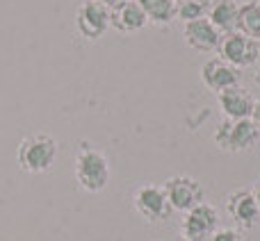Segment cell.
Here are the masks:
<instances>
[{
  "label": "cell",
  "mask_w": 260,
  "mask_h": 241,
  "mask_svg": "<svg viewBox=\"0 0 260 241\" xmlns=\"http://www.w3.org/2000/svg\"><path fill=\"white\" fill-rule=\"evenodd\" d=\"M180 241H187V239H180Z\"/></svg>",
  "instance_id": "cell-24"
},
{
  "label": "cell",
  "mask_w": 260,
  "mask_h": 241,
  "mask_svg": "<svg viewBox=\"0 0 260 241\" xmlns=\"http://www.w3.org/2000/svg\"><path fill=\"white\" fill-rule=\"evenodd\" d=\"M258 66H260V62H258ZM258 80H260V77H258Z\"/></svg>",
  "instance_id": "cell-23"
},
{
  "label": "cell",
  "mask_w": 260,
  "mask_h": 241,
  "mask_svg": "<svg viewBox=\"0 0 260 241\" xmlns=\"http://www.w3.org/2000/svg\"><path fill=\"white\" fill-rule=\"evenodd\" d=\"M238 12L240 5L235 0H212L206 18L221 34H229V32H235V27H238Z\"/></svg>",
  "instance_id": "cell-14"
},
{
  "label": "cell",
  "mask_w": 260,
  "mask_h": 241,
  "mask_svg": "<svg viewBox=\"0 0 260 241\" xmlns=\"http://www.w3.org/2000/svg\"><path fill=\"white\" fill-rule=\"evenodd\" d=\"M57 155H59V146L53 134L37 132L18 143L16 162L18 169L25 171V173H44L55 164Z\"/></svg>",
  "instance_id": "cell-1"
},
{
  "label": "cell",
  "mask_w": 260,
  "mask_h": 241,
  "mask_svg": "<svg viewBox=\"0 0 260 241\" xmlns=\"http://www.w3.org/2000/svg\"><path fill=\"white\" fill-rule=\"evenodd\" d=\"M251 120L260 128V98L256 100V105H253V114H251Z\"/></svg>",
  "instance_id": "cell-20"
},
{
  "label": "cell",
  "mask_w": 260,
  "mask_h": 241,
  "mask_svg": "<svg viewBox=\"0 0 260 241\" xmlns=\"http://www.w3.org/2000/svg\"><path fill=\"white\" fill-rule=\"evenodd\" d=\"M110 27V9L99 0H85L76 12V30L87 41H99Z\"/></svg>",
  "instance_id": "cell-8"
},
{
  "label": "cell",
  "mask_w": 260,
  "mask_h": 241,
  "mask_svg": "<svg viewBox=\"0 0 260 241\" xmlns=\"http://www.w3.org/2000/svg\"><path fill=\"white\" fill-rule=\"evenodd\" d=\"M174 3H178V0H174Z\"/></svg>",
  "instance_id": "cell-25"
},
{
  "label": "cell",
  "mask_w": 260,
  "mask_h": 241,
  "mask_svg": "<svg viewBox=\"0 0 260 241\" xmlns=\"http://www.w3.org/2000/svg\"><path fill=\"white\" fill-rule=\"evenodd\" d=\"M208 241H244V237H242V232L235 228H217L215 234Z\"/></svg>",
  "instance_id": "cell-18"
},
{
  "label": "cell",
  "mask_w": 260,
  "mask_h": 241,
  "mask_svg": "<svg viewBox=\"0 0 260 241\" xmlns=\"http://www.w3.org/2000/svg\"><path fill=\"white\" fill-rule=\"evenodd\" d=\"M217 228H219V214L215 205L208 203H199L197 207L185 212L180 221V234L187 241H208Z\"/></svg>",
  "instance_id": "cell-5"
},
{
  "label": "cell",
  "mask_w": 260,
  "mask_h": 241,
  "mask_svg": "<svg viewBox=\"0 0 260 241\" xmlns=\"http://www.w3.org/2000/svg\"><path fill=\"white\" fill-rule=\"evenodd\" d=\"M215 143L224 152H244L260 141V128L251 118L229 120L224 118L215 130Z\"/></svg>",
  "instance_id": "cell-3"
},
{
  "label": "cell",
  "mask_w": 260,
  "mask_h": 241,
  "mask_svg": "<svg viewBox=\"0 0 260 241\" xmlns=\"http://www.w3.org/2000/svg\"><path fill=\"white\" fill-rule=\"evenodd\" d=\"M146 14L148 23L153 25H169L176 18V3L174 0H137Z\"/></svg>",
  "instance_id": "cell-16"
},
{
  "label": "cell",
  "mask_w": 260,
  "mask_h": 241,
  "mask_svg": "<svg viewBox=\"0 0 260 241\" xmlns=\"http://www.w3.org/2000/svg\"><path fill=\"white\" fill-rule=\"evenodd\" d=\"M235 30L240 34L249 36V39L260 41V5L256 0H249V3L240 5L238 12V27Z\"/></svg>",
  "instance_id": "cell-15"
},
{
  "label": "cell",
  "mask_w": 260,
  "mask_h": 241,
  "mask_svg": "<svg viewBox=\"0 0 260 241\" xmlns=\"http://www.w3.org/2000/svg\"><path fill=\"white\" fill-rule=\"evenodd\" d=\"M217 100H219V109L224 114V118L229 120H242V118H251L253 114V96L249 94L242 87H231V89L217 94Z\"/></svg>",
  "instance_id": "cell-12"
},
{
  "label": "cell",
  "mask_w": 260,
  "mask_h": 241,
  "mask_svg": "<svg viewBox=\"0 0 260 241\" xmlns=\"http://www.w3.org/2000/svg\"><path fill=\"white\" fill-rule=\"evenodd\" d=\"M146 23H148V18L137 0H128L121 7L110 12V25L117 32H121V34H135V32H139Z\"/></svg>",
  "instance_id": "cell-13"
},
{
  "label": "cell",
  "mask_w": 260,
  "mask_h": 241,
  "mask_svg": "<svg viewBox=\"0 0 260 241\" xmlns=\"http://www.w3.org/2000/svg\"><path fill=\"white\" fill-rule=\"evenodd\" d=\"M101 5H103V7H108L110 12H112V9H117V7H121L123 3H128V0H99Z\"/></svg>",
  "instance_id": "cell-19"
},
{
  "label": "cell",
  "mask_w": 260,
  "mask_h": 241,
  "mask_svg": "<svg viewBox=\"0 0 260 241\" xmlns=\"http://www.w3.org/2000/svg\"><path fill=\"white\" fill-rule=\"evenodd\" d=\"M221 32L212 25L208 18H197V21L185 23L183 27V39L189 48L199 50V53H212V50H219L221 44Z\"/></svg>",
  "instance_id": "cell-11"
},
{
  "label": "cell",
  "mask_w": 260,
  "mask_h": 241,
  "mask_svg": "<svg viewBox=\"0 0 260 241\" xmlns=\"http://www.w3.org/2000/svg\"><path fill=\"white\" fill-rule=\"evenodd\" d=\"M133 205L148 223H162L171 216V205L165 196V189L155 184H142L133 193Z\"/></svg>",
  "instance_id": "cell-6"
},
{
  "label": "cell",
  "mask_w": 260,
  "mask_h": 241,
  "mask_svg": "<svg viewBox=\"0 0 260 241\" xmlns=\"http://www.w3.org/2000/svg\"><path fill=\"white\" fill-rule=\"evenodd\" d=\"M251 193H253V198H256V203H258V207H260V180L256 182V187L251 189Z\"/></svg>",
  "instance_id": "cell-21"
},
{
  "label": "cell",
  "mask_w": 260,
  "mask_h": 241,
  "mask_svg": "<svg viewBox=\"0 0 260 241\" xmlns=\"http://www.w3.org/2000/svg\"><path fill=\"white\" fill-rule=\"evenodd\" d=\"M219 55L224 62H229L231 66L240 68V71L247 66H256L260 62V41L240 34L238 30L229 32L221 36Z\"/></svg>",
  "instance_id": "cell-4"
},
{
  "label": "cell",
  "mask_w": 260,
  "mask_h": 241,
  "mask_svg": "<svg viewBox=\"0 0 260 241\" xmlns=\"http://www.w3.org/2000/svg\"><path fill=\"white\" fill-rule=\"evenodd\" d=\"M256 3H258V5H260V0H256Z\"/></svg>",
  "instance_id": "cell-22"
},
{
  "label": "cell",
  "mask_w": 260,
  "mask_h": 241,
  "mask_svg": "<svg viewBox=\"0 0 260 241\" xmlns=\"http://www.w3.org/2000/svg\"><path fill=\"white\" fill-rule=\"evenodd\" d=\"M162 189H165V196L174 212H183L185 214L192 207H197L199 203H203V187L189 175L169 178L162 184Z\"/></svg>",
  "instance_id": "cell-7"
},
{
  "label": "cell",
  "mask_w": 260,
  "mask_h": 241,
  "mask_svg": "<svg viewBox=\"0 0 260 241\" xmlns=\"http://www.w3.org/2000/svg\"><path fill=\"white\" fill-rule=\"evenodd\" d=\"M240 77H242V71L231 66V64L224 62L221 57L208 59V62H203V66H201V82L210 91H217V94L231 89V87H238Z\"/></svg>",
  "instance_id": "cell-10"
},
{
  "label": "cell",
  "mask_w": 260,
  "mask_h": 241,
  "mask_svg": "<svg viewBox=\"0 0 260 241\" xmlns=\"http://www.w3.org/2000/svg\"><path fill=\"white\" fill-rule=\"evenodd\" d=\"M210 9V0H178L176 3V18L183 23L206 18Z\"/></svg>",
  "instance_id": "cell-17"
},
{
  "label": "cell",
  "mask_w": 260,
  "mask_h": 241,
  "mask_svg": "<svg viewBox=\"0 0 260 241\" xmlns=\"http://www.w3.org/2000/svg\"><path fill=\"white\" fill-rule=\"evenodd\" d=\"M226 212L240 230H253L260 223V207L249 189H235L226 198Z\"/></svg>",
  "instance_id": "cell-9"
},
{
  "label": "cell",
  "mask_w": 260,
  "mask_h": 241,
  "mask_svg": "<svg viewBox=\"0 0 260 241\" xmlns=\"http://www.w3.org/2000/svg\"><path fill=\"white\" fill-rule=\"evenodd\" d=\"M76 182L87 193H101L110 182V162L94 146H80L76 152Z\"/></svg>",
  "instance_id": "cell-2"
}]
</instances>
